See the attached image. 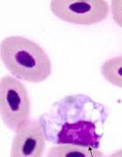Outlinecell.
<instances>
[{"label": "cell", "mask_w": 122, "mask_h": 157, "mask_svg": "<svg viewBox=\"0 0 122 157\" xmlns=\"http://www.w3.org/2000/svg\"><path fill=\"white\" fill-rule=\"evenodd\" d=\"M106 106L88 95L65 97L38 119L48 142L98 149L108 117Z\"/></svg>", "instance_id": "1"}, {"label": "cell", "mask_w": 122, "mask_h": 157, "mask_svg": "<svg viewBox=\"0 0 122 157\" xmlns=\"http://www.w3.org/2000/svg\"><path fill=\"white\" fill-rule=\"evenodd\" d=\"M31 102L27 90L18 79L5 75L0 83V113L7 128L15 132L30 118Z\"/></svg>", "instance_id": "3"}, {"label": "cell", "mask_w": 122, "mask_h": 157, "mask_svg": "<svg viewBox=\"0 0 122 157\" xmlns=\"http://www.w3.org/2000/svg\"><path fill=\"white\" fill-rule=\"evenodd\" d=\"M104 153L98 149L91 147L63 144L52 147L47 151L49 157H100Z\"/></svg>", "instance_id": "6"}, {"label": "cell", "mask_w": 122, "mask_h": 157, "mask_svg": "<svg viewBox=\"0 0 122 157\" xmlns=\"http://www.w3.org/2000/svg\"><path fill=\"white\" fill-rule=\"evenodd\" d=\"M10 150L12 157H41L46 147V136L39 120L30 118L15 132Z\"/></svg>", "instance_id": "5"}, {"label": "cell", "mask_w": 122, "mask_h": 157, "mask_svg": "<svg viewBox=\"0 0 122 157\" xmlns=\"http://www.w3.org/2000/svg\"><path fill=\"white\" fill-rule=\"evenodd\" d=\"M50 9L63 21L74 24L91 25L105 20L110 7L104 0H53Z\"/></svg>", "instance_id": "4"}, {"label": "cell", "mask_w": 122, "mask_h": 157, "mask_svg": "<svg viewBox=\"0 0 122 157\" xmlns=\"http://www.w3.org/2000/svg\"><path fill=\"white\" fill-rule=\"evenodd\" d=\"M103 77L109 83L122 88V55L104 62L101 67Z\"/></svg>", "instance_id": "7"}, {"label": "cell", "mask_w": 122, "mask_h": 157, "mask_svg": "<svg viewBox=\"0 0 122 157\" xmlns=\"http://www.w3.org/2000/svg\"><path fill=\"white\" fill-rule=\"evenodd\" d=\"M0 54L6 69L18 79L37 83L51 75L52 65L49 56L40 45L28 38L18 36L5 38Z\"/></svg>", "instance_id": "2"}, {"label": "cell", "mask_w": 122, "mask_h": 157, "mask_svg": "<svg viewBox=\"0 0 122 157\" xmlns=\"http://www.w3.org/2000/svg\"><path fill=\"white\" fill-rule=\"evenodd\" d=\"M112 18L116 24L122 28V0H112L110 3Z\"/></svg>", "instance_id": "8"}]
</instances>
